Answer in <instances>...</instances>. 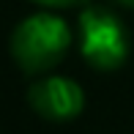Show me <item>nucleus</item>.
<instances>
[{
	"mask_svg": "<svg viewBox=\"0 0 134 134\" xmlns=\"http://www.w3.org/2000/svg\"><path fill=\"white\" fill-rule=\"evenodd\" d=\"M71 41L74 33L69 22L58 11L41 8L14 25L8 36V52L22 74L41 77L63 63V58L71 49Z\"/></svg>",
	"mask_w": 134,
	"mask_h": 134,
	"instance_id": "f257e3e1",
	"label": "nucleus"
},
{
	"mask_svg": "<svg viewBox=\"0 0 134 134\" xmlns=\"http://www.w3.org/2000/svg\"><path fill=\"white\" fill-rule=\"evenodd\" d=\"M30 3L38 5V8H47V11H63V8H82L90 0H30Z\"/></svg>",
	"mask_w": 134,
	"mask_h": 134,
	"instance_id": "20e7f679",
	"label": "nucleus"
},
{
	"mask_svg": "<svg viewBox=\"0 0 134 134\" xmlns=\"http://www.w3.org/2000/svg\"><path fill=\"white\" fill-rule=\"evenodd\" d=\"M27 107L47 123H71L85 109V90L71 77L41 74L27 88Z\"/></svg>",
	"mask_w": 134,
	"mask_h": 134,
	"instance_id": "7ed1b4c3",
	"label": "nucleus"
},
{
	"mask_svg": "<svg viewBox=\"0 0 134 134\" xmlns=\"http://www.w3.org/2000/svg\"><path fill=\"white\" fill-rule=\"evenodd\" d=\"M77 47L93 71L109 74L126 66L131 55V36L118 11L109 5L88 3L77 16Z\"/></svg>",
	"mask_w": 134,
	"mask_h": 134,
	"instance_id": "f03ea898",
	"label": "nucleus"
},
{
	"mask_svg": "<svg viewBox=\"0 0 134 134\" xmlns=\"http://www.w3.org/2000/svg\"><path fill=\"white\" fill-rule=\"evenodd\" d=\"M118 5H123V8H134V0H115Z\"/></svg>",
	"mask_w": 134,
	"mask_h": 134,
	"instance_id": "39448f33",
	"label": "nucleus"
}]
</instances>
